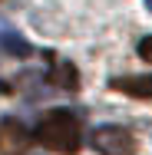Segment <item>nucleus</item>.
<instances>
[{
	"instance_id": "obj_2",
	"label": "nucleus",
	"mask_w": 152,
	"mask_h": 155,
	"mask_svg": "<svg viewBox=\"0 0 152 155\" xmlns=\"http://www.w3.org/2000/svg\"><path fill=\"white\" fill-rule=\"evenodd\" d=\"M93 145L103 155H136V149H139L132 132L122 129V125H99L93 132Z\"/></svg>"
},
{
	"instance_id": "obj_5",
	"label": "nucleus",
	"mask_w": 152,
	"mask_h": 155,
	"mask_svg": "<svg viewBox=\"0 0 152 155\" xmlns=\"http://www.w3.org/2000/svg\"><path fill=\"white\" fill-rule=\"evenodd\" d=\"M50 83H56V86H63V89H76L79 86V76H76V69L69 66V63H56L53 66V73H50Z\"/></svg>"
},
{
	"instance_id": "obj_1",
	"label": "nucleus",
	"mask_w": 152,
	"mask_h": 155,
	"mask_svg": "<svg viewBox=\"0 0 152 155\" xmlns=\"http://www.w3.org/2000/svg\"><path fill=\"white\" fill-rule=\"evenodd\" d=\"M36 139L60 155H73L79 149V119L73 112H66V109H53V112H46L40 119Z\"/></svg>"
},
{
	"instance_id": "obj_7",
	"label": "nucleus",
	"mask_w": 152,
	"mask_h": 155,
	"mask_svg": "<svg viewBox=\"0 0 152 155\" xmlns=\"http://www.w3.org/2000/svg\"><path fill=\"white\" fill-rule=\"evenodd\" d=\"M139 56H142V60H149V63H152V36H146V40L139 43Z\"/></svg>"
},
{
	"instance_id": "obj_8",
	"label": "nucleus",
	"mask_w": 152,
	"mask_h": 155,
	"mask_svg": "<svg viewBox=\"0 0 152 155\" xmlns=\"http://www.w3.org/2000/svg\"><path fill=\"white\" fill-rule=\"evenodd\" d=\"M146 7H149V10H152V0H146Z\"/></svg>"
},
{
	"instance_id": "obj_3",
	"label": "nucleus",
	"mask_w": 152,
	"mask_h": 155,
	"mask_svg": "<svg viewBox=\"0 0 152 155\" xmlns=\"http://www.w3.org/2000/svg\"><path fill=\"white\" fill-rule=\"evenodd\" d=\"M27 149V129L17 119H3L0 122V155H23Z\"/></svg>"
},
{
	"instance_id": "obj_4",
	"label": "nucleus",
	"mask_w": 152,
	"mask_h": 155,
	"mask_svg": "<svg viewBox=\"0 0 152 155\" xmlns=\"http://www.w3.org/2000/svg\"><path fill=\"white\" fill-rule=\"evenodd\" d=\"M109 86L136 99H152V76H122V79H113Z\"/></svg>"
},
{
	"instance_id": "obj_6",
	"label": "nucleus",
	"mask_w": 152,
	"mask_h": 155,
	"mask_svg": "<svg viewBox=\"0 0 152 155\" xmlns=\"http://www.w3.org/2000/svg\"><path fill=\"white\" fill-rule=\"evenodd\" d=\"M0 46H3L10 56H20V60L33 53V50H30V43H27L23 36H17V33H0Z\"/></svg>"
}]
</instances>
